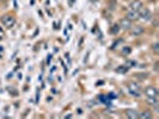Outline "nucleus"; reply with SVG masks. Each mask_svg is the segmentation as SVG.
<instances>
[{
  "instance_id": "nucleus-1",
  "label": "nucleus",
  "mask_w": 159,
  "mask_h": 119,
  "mask_svg": "<svg viewBox=\"0 0 159 119\" xmlns=\"http://www.w3.org/2000/svg\"><path fill=\"white\" fill-rule=\"evenodd\" d=\"M128 91L131 93V95H133L134 98H140L142 92H141V87L139 86L136 82H129L128 83Z\"/></svg>"
},
{
  "instance_id": "nucleus-2",
  "label": "nucleus",
  "mask_w": 159,
  "mask_h": 119,
  "mask_svg": "<svg viewBox=\"0 0 159 119\" xmlns=\"http://www.w3.org/2000/svg\"><path fill=\"white\" fill-rule=\"evenodd\" d=\"M0 21H1V23H3L4 26H6L7 29H10V27H12L15 25L16 18L12 14H5V16H3L1 18H0Z\"/></svg>"
},
{
  "instance_id": "nucleus-3",
  "label": "nucleus",
  "mask_w": 159,
  "mask_h": 119,
  "mask_svg": "<svg viewBox=\"0 0 159 119\" xmlns=\"http://www.w3.org/2000/svg\"><path fill=\"white\" fill-rule=\"evenodd\" d=\"M145 94L147 98H157L158 96V89L153 86H148L145 88Z\"/></svg>"
},
{
  "instance_id": "nucleus-4",
  "label": "nucleus",
  "mask_w": 159,
  "mask_h": 119,
  "mask_svg": "<svg viewBox=\"0 0 159 119\" xmlns=\"http://www.w3.org/2000/svg\"><path fill=\"white\" fill-rule=\"evenodd\" d=\"M131 10H133V11H140V10L144 7V4L140 1V0H133V1L131 3Z\"/></svg>"
},
{
  "instance_id": "nucleus-5",
  "label": "nucleus",
  "mask_w": 159,
  "mask_h": 119,
  "mask_svg": "<svg viewBox=\"0 0 159 119\" xmlns=\"http://www.w3.org/2000/svg\"><path fill=\"white\" fill-rule=\"evenodd\" d=\"M139 17H141L142 19H145V21H148V19H151V12L150 10L147 8H141L140 11H139Z\"/></svg>"
},
{
  "instance_id": "nucleus-6",
  "label": "nucleus",
  "mask_w": 159,
  "mask_h": 119,
  "mask_svg": "<svg viewBox=\"0 0 159 119\" xmlns=\"http://www.w3.org/2000/svg\"><path fill=\"white\" fill-rule=\"evenodd\" d=\"M120 29H123V30H129L132 27V22L129 21V19H127V18H123V19H121V22H120Z\"/></svg>"
},
{
  "instance_id": "nucleus-7",
  "label": "nucleus",
  "mask_w": 159,
  "mask_h": 119,
  "mask_svg": "<svg viewBox=\"0 0 159 119\" xmlns=\"http://www.w3.org/2000/svg\"><path fill=\"white\" fill-rule=\"evenodd\" d=\"M126 18L129 19L131 22H134V21H138V19L140 18V17H139V12H138V11H133V10H131V11L127 13Z\"/></svg>"
},
{
  "instance_id": "nucleus-8",
  "label": "nucleus",
  "mask_w": 159,
  "mask_h": 119,
  "mask_svg": "<svg viewBox=\"0 0 159 119\" xmlns=\"http://www.w3.org/2000/svg\"><path fill=\"white\" fill-rule=\"evenodd\" d=\"M144 34V27L142 26H133L131 27V35L132 36H140Z\"/></svg>"
},
{
  "instance_id": "nucleus-9",
  "label": "nucleus",
  "mask_w": 159,
  "mask_h": 119,
  "mask_svg": "<svg viewBox=\"0 0 159 119\" xmlns=\"http://www.w3.org/2000/svg\"><path fill=\"white\" fill-rule=\"evenodd\" d=\"M126 117L129 119H138L139 118V112L135 110H127L126 111Z\"/></svg>"
},
{
  "instance_id": "nucleus-10",
  "label": "nucleus",
  "mask_w": 159,
  "mask_h": 119,
  "mask_svg": "<svg viewBox=\"0 0 159 119\" xmlns=\"http://www.w3.org/2000/svg\"><path fill=\"white\" fill-rule=\"evenodd\" d=\"M139 118H141V119H151L152 114H151L150 111H144L141 114H139Z\"/></svg>"
},
{
  "instance_id": "nucleus-11",
  "label": "nucleus",
  "mask_w": 159,
  "mask_h": 119,
  "mask_svg": "<svg viewBox=\"0 0 159 119\" xmlns=\"http://www.w3.org/2000/svg\"><path fill=\"white\" fill-rule=\"evenodd\" d=\"M118 31H120V25H118V24H115V25H113V26H111V29H110V32H111L113 35H116Z\"/></svg>"
},
{
  "instance_id": "nucleus-12",
  "label": "nucleus",
  "mask_w": 159,
  "mask_h": 119,
  "mask_svg": "<svg viewBox=\"0 0 159 119\" xmlns=\"http://www.w3.org/2000/svg\"><path fill=\"white\" fill-rule=\"evenodd\" d=\"M158 47H159V44H158V43H154V44H153V47H152V48H153V50H154V53H156V54H157V53L159 51V49H158Z\"/></svg>"
},
{
  "instance_id": "nucleus-13",
  "label": "nucleus",
  "mask_w": 159,
  "mask_h": 119,
  "mask_svg": "<svg viewBox=\"0 0 159 119\" xmlns=\"http://www.w3.org/2000/svg\"><path fill=\"white\" fill-rule=\"evenodd\" d=\"M126 70H127V69H126L124 67H120V68H117V72H118V73H120V72H121V73H124Z\"/></svg>"
}]
</instances>
